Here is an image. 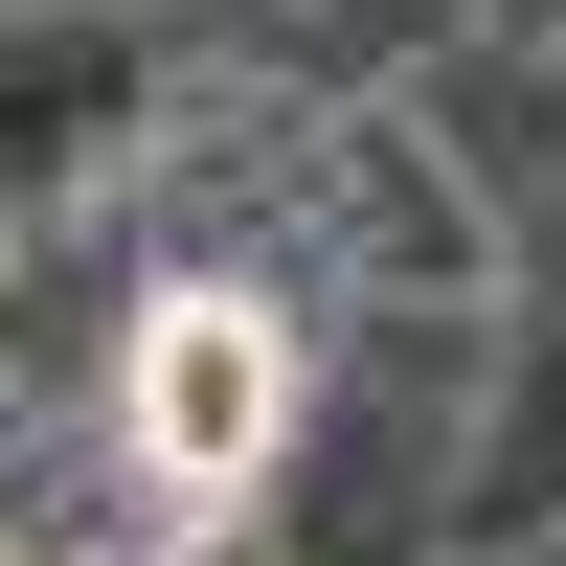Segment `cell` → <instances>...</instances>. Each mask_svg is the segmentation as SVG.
I'll return each mask as SVG.
<instances>
[{
    "mask_svg": "<svg viewBox=\"0 0 566 566\" xmlns=\"http://www.w3.org/2000/svg\"><path fill=\"white\" fill-rule=\"evenodd\" d=\"M114 431L159 453V476H205V499H272L295 431H317V317L159 272V317H136V363H114Z\"/></svg>",
    "mask_w": 566,
    "mask_h": 566,
    "instance_id": "cell-1",
    "label": "cell"
},
{
    "mask_svg": "<svg viewBox=\"0 0 566 566\" xmlns=\"http://www.w3.org/2000/svg\"><path fill=\"white\" fill-rule=\"evenodd\" d=\"M181 23H136V0H23L0 23V205H91V181H136L181 136Z\"/></svg>",
    "mask_w": 566,
    "mask_h": 566,
    "instance_id": "cell-2",
    "label": "cell"
},
{
    "mask_svg": "<svg viewBox=\"0 0 566 566\" xmlns=\"http://www.w3.org/2000/svg\"><path fill=\"white\" fill-rule=\"evenodd\" d=\"M340 295L363 317H499V227L408 114H340Z\"/></svg>",
    "mask_w": 566,
    "mask_h": 566,
    "instance_id": "cell-3",
    "label": "cell"
},
{
    "mask_svg": "<svg viewBox=\"0 0 566 566\" xmlns=\"http://www.w3.org/2000/svg\"><path fill=\"white\" fill-rule=\"evenodd\" d=\"M499 159H522V181H566V45H544V69H499Z\"/></svg>",
    "mask_w": 566,
    "mask_h": 566,
    "instance_id": "cell-4",
    "label": "cell"
},
{
    "mask_svg": "<svg viewBox=\"0 0 566 566\" xmlns=\"http://www.w3.org/2000/svg\"><path fill=\"white\" fill-rule=\"evenodd\" d=\"M566 45V0H476V69H544Z\"/></svg>",
    "mask_w": 566,
    "mask_h": 566,
    "instance_id": "cell-5",
    "label": "cell"
}]
</instances>
